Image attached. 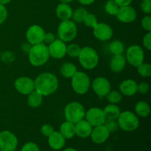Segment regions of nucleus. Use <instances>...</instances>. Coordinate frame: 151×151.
<instances>
[{"mask_svg": "<svg viewBox=\"0 0 151 151\" xmlns=\"http://www.w3.org/2000/svg\"><path fill=\"white\" fill-rule=\"evenodd\" d=\"M35 90L43 96H49L55 93L58 88V80L52 73L44 72L34 80Z\"/></svg>", "mask_w": 151, "mask_h": 151, "instance_id": "1", "label": "nucleus"}, {"mask_svg": "<svg viewBox=\"0 0 151 151\" xmlns=\"http://www.w3.org/2000/svg\"><path fill=\"white\" fill-rule=\"evenodd\" d=\"M29 61L33 66H41L45 64L50 58L48 47L44 42L31 46L28 52Z\"/></svg>", "mask_w": 151, "mask_h": 151, "instance_id": "2", "label": "nucleus"}, {"mask_svg": "<svg viewBox=\"0 0 151 151\" xmlns=\"http://www.w3.org/2000/svg\"><path fill=\"white\" fill-rule=\"evenodd\" d=\"M78 58L81 66L86 69H93L98 65V54L92 47H85L81 48Z\"/></svg>", "mask_w": 151, "mask_h": 151, "instance_id": "3", "label": "nucleus"}, {"mask_svg": "<svg viewBox=\"0 0 151 151\" xmlns=\"http://www.w3.org/2000/svg\"><path fill=\"white\" fill-rule=\"evenodd\" d=\"M86 111L83 106L78 102H72L66 106L64 109V116L66 120L73 124L85 118Z\"/></svg>", "mask_w": 151, "mask_h": 151, "instance_id": "4", "label": "nucleus"}, {"mask_svg": "<svg viewBox=\"0 0 151 151\" xmlns=\"http://www.w3.org/2000/svg\"><path fill=\"white\" fill-rule=\"evenodd\" d=\"M78 33L76 24L73 21H61L58 27V35L59 39L66 42H69L74 40Z\"/></svg>", "mask_w": 151, "mask_h": 151, "instance_id": "5", "label": "nucleus"}, {"mask_svg": "<svg viewBox=\"0 0 151 151\" xmlns=\"http://www.w3.org/2000/svg\"><path fill=\"white\" fill-rule=\"evenodd\" d=\"M116 120L119 128L125 131H134L139 125L138 116L129 111L121 112Z\"/></svg>", "mask_w": 151, "mask_h": 151, "instance_id": "6", "label": "nucleus"}, {"mask_svg": "<svg viewBox=\"0 0 151 151\" xmlns=\"http://www.w3.org/2000/svg\"><path fill=\"white\" fill-rule=\"evenodd\" d=\"M91 86V81L86 73L77 72L72 78V87L78 94H85Z\"/></svg>", "mask_w": 151, "mask_h": 151, "instance_id": "7", "label": "nucleus"}, {"mask_svg": "<svg viewBox=\"0 0 151 151\" xmlns=\"http://www.w3.org/2000/svg\"><path fill=\"white\" fill-rule=\"evenodd\" d=\"M125 58L130 65L137 67L144 62V51L140 46L131 45L127 50Z\"/></svg>", "mask_w": 151, "mask_h": 151, "instance_id": "8", "label": "nucleus"}, {"mask_svg": "<svg viewBox=\"0 0 151 151\" xmlns=\"http://www.w3.org/2000/svg\"><path fill=\"white\" fill-rule=\"evenodd\" d=\"M18 145V139L13 133L9 131L0 132V150L14 151Z\"/></svg>", "mask_w": 151, "mask_h": 151, "instance_id": "9", "label": "nucleus"}, {"mask_svg": "<svg viewBox=\"0 0 151 151\" xmlns=\"http://www.w3.org/2000/svg\"><path fill=\"white\" fill-rule=\"evenodd\" d=\"M85 118L86 120L92 127L103 125L106 120L103 109L97 107L91 108L86 111Z\"/></svg>", "mask_w": 151, "mask_h": 151, "instance_id": "10", "label": "nucleus"}, {"mask_svg": "<svg viewBox=\"0 0 151 151\" xmlns=\"http://www.w3.org/2000/svg\"><path fill=\"white\" fill-rule=\"evenodd\" d=\"M91 87L96 95L98 96L100 98L106 97L111 88V86L109 80L103 77L96 78L92 81Z\"/></svg>", "mask_w": 151, "mask_h": 151, "instance_id": "11", "label": "nucleus"}, {"mask_svg": "<svg viewBox=\"0 0 151 151\" xmlns=\"http://www.w3.org/2000/svg\"><path fill=\"white\" fill-rule=\"evenodd\" d=\"M45 31L39 25L34 24L29 27L26 32V38L30 45L41 44L44 42Z\"/></svg>", "mask_w": 151, "mask_h": 151, "instance_id": "12", "label": "nucleus"}, {"mask_svg": "<svg viewBox=\"0 0 151 151\" xmlns=\"http://www.w3.org/2000/svg\"><path fill=\"white\" fill-rule=\"evenodd\" d=\"M14 87L20 94L28 95L35 90V83L32 78L28 77H20L15 81Z\"/></svg>", "mask_w": 151, "mask_h": 151, "instance_id": "13", "label": "nucleus"}, {"mask_svg": "<svg viewBox=\"0 0 151 151\" xmlns=\"http://www.w3.org/2000/svg\"><path fill=\"white\" fill-rule=\"evenodd\" d=\"M93 33L97 40L101 41H106L110 40L113 35V29L111 27L106 23H97L93 28Z\"/></svg>", "mask_w": 151, "mask_h": 151, "instance_id": "14", "label": "nucleus"}, {"mask_svg": "<svg viewBox=\"0 0 151 151\" xmlns=\"http://www.w3.org/2000/svg\"><path fill=\"white\" fill-rule=\"evenodd\" d=\"M50 56L55 59H61L66 55V43L60 39H55L51 44H48Z\"/></svg>", "mask_w": 151, "mask_h": 151, "instance_id": "15", "label": "nucleus"}, {"mask_svg": "<svg viewBox=\"0 0 151 151\" xmlns=\"http://www.w3.org/2000/svg\"><path fill=\"white\" fill-rule=\"evenodd\" d=\"M118 20L122 23H131L137 19V11L130 5L119 7L116 15Z\"/></svg>", "mask_w": 151, "mask_h": 151, "instance_id": "16", "label": "nucleus"}, {"mask_svg": "<svg viewBox=\"0 0 151 151\" xmlns=\"http://www.w3.org/2000/svg\"><path fill=\"white\" fill-rule=\"evenodd\" d=\"M110 133L104 125L94 127L91 133V140L96 144L104 143L109 139Z\"/></svg>", "mask_w": 151, "mask_h": 151, "instance_id": "17", "label": "nucleus"}, {"mask_svg": "<svg viewBox=\"0 0 151 151\" xmlns=\"http://www.w3.org/2000/svg\"><path fill=\"white\" fill-rule=\"evenodd\" d=\"M119 91L128 97L134 95L137 93V83L132 79L125 80L119 85Z\"/></svg>", "mask_w": 151, "mask_h": 151, "instance_id": "18", "label": "nucleus"}, {"mask_svg": "<svg viewBox=\"0 0 151 151\" xmlns=\"http://www.w3.org/2000/svg\"><path fill=\"white\" fill-rule=\"evenodd\" d=\"M75 134L81 138L90 137L93 127L86 119H82L75 124Z\"/></svg>", "mask_w": 151, "mask_h": 151, "instance_id": "19", "label": "nucleus"}, {"mask_svg": "<svg viewBox=\"0 0 151 151\" xmlns=\"http://www.w3.org/2000/svg\"><path fill=\"white\" fill-rule=\"evenodd\" d=\"M65 142H66V139L61 135L60 132L54 131L51 135L48 137L49 145L54 150H58L63 148Z\"/></svg>", "mask_w": 151, "mask_h": 151, "instance_id": "20", "label": "nucleus"}, {"mask_svg": "<svg viewBox=\"0 0 151 151\" xmlns=\"http://www.w3.org/2000/svg\"><path fill=\"white\" fill-rule=\"evenodd\" d=\"M72 13H73V10L71 6L66 3L61 2L56 7V16L61 21L69 20L72 18Z\"/></svg>", "mask_w": 151, "mask_h": 151, "instance_id": "21", "label": "nucleus"}, {"mask_svg": "<svg viewBox=\"0 0 151 151\" xmlns=\"http://www.w3.org/2000/svg\"><path fill=\"white\" fill-rule=\"evenodd\" d=\"M126 58L123 55H113L110 60V66L112 72L115 73L122 72L126 65Z\"/></svg>", "mask_w": 151, "mask_h": 151, "instance_id": "22", "label": "nucleus"}, {"mask_svg": "<svg viewBox=\"0 0 151 151\" xmlns=\"http://www.w3.org/2000/svg\"><path fill=\"white\" fill-rule=\"evenodd\" d=\"M106 119H117L118 116L121 113L119 106L116 104L109 103L103 109Z\"/></svg>", "mask_w": 151, "mask_h": 151, "instance_id": "23", "label": "nucleus"}, {"mask_svg": "<svg viewBox=\"0 0 151 151\" xmlns=\"http://www.w3.org/2000/svg\"><path fill=\"white\" fill-rule=\"evenodd\" d=\"M43 97L44 96L40 94L36 90H34L32 92L28 94L27 104L29 107L32 109H36L41 106L43 102Z\"/></svg>", "mask_w": 151, "mask_h": 151, "instance_id": "24", "label": "nucleus"}, {"mask_svg": "<svg viewBox=\"0 0 151 151\" xmlns=\"http://www.w3.org/2000/svg\"><path fill=\"white\" fill-rule=\"evenodd\" d=\"M60 133L65 139H72L75 135V124L68 121L63 122L60 127Z\"/></svg>", "mask_w": 151, "mask_h": 151, "instance_id": "25", "label": "nucleus"}, {"mask_svg": "<svg viewBox=\"0 0 151 151\" xmlns=\"http://www.w3.org/2000/svg\"><path fill=\"white\" fill-rule=\"evenodd\" d=\"M77 72V66L71 62H66L60 68V75L66 78H72Z\"/></svg>", "mask_w": 151, "mask_h": 151, "instance_id": "26", "label": "nucleus"}, {"mask_svg": "<svg viewBox=\"0 0 151 151\" xmlns=\"http://www.w3.org/2000/svg\"><path fill=\"white\" fill-rule=\"evenodd\" d=\"M136 114L140 117H147L150 113V108L148 103L145 101H139L136 104Z\"/></svg>", "mask_w": 151, "mask_h": 151, "instance_id": "27", "label": "nucleus"}, {"mask_svg": "<svg viewBox=\"0 0 151 151\" xmlns=\"http://www.w3.org/2000/svg\"><path fill=\"white\" fill-rule=\"evenodd\" d=\"M109 50L113 55H122L125 50V46L119 40H114L109 44Z\"/></svg>", "mask_w": 151, "mask_h": 151, "instance_id": "28", "label": "nucleus"}, {"mask_svg": "<svg viewBox=\"0 0 151 151\" xmlns=\"http://www.w3.org/2000/svg\"><path fill=\"white\" fill-rule=\"evenodd\" d=\"M87 13H88V12L83 7H79V8L76 9L72 13V18L73 19V22L75 23H83Z\"/></svg>", "mask_w": 151, "mask_h": 151, "instance_id": "29", "label": "nucleus"}, {"mask_svg": "<svg viewBox=\"0 0 151 151\" xmlns=\"http://www.w3.org/2000/svg\"><path fill=\"white\" fill-rule=\"evenodd\" d=\"M106 97L109 103H111V104H117V103H119L122 100V94L119 91H114V90L111 91V90L108 93L107 95L106 96Z\"/></svg>", "mask_w": 151, "mask_h": 151, "instance_id": "30", "label": "nucleus"}, {"mask_svg": "<svg viewBox=\"0 0 151 151\" xmlns=\"http://www.w3.org/2000/svg\"><path fill=\"white\" fill-rule=\"evenodd\" d=\"M137 72L143 78H149L151 76V65L148 63H144L137 66Z\"/></svg>", "mask_w": 151, "mask_h": 151, "instance_id": "31", "label": "nucleus"}, {"mask_svg": "<svg viewBox=\"0 0 151 151\" xmlns=\"http://www.w3.org/2000/svg\"><path fill=\"white\" fill-rule=\"evenodd\" d=\"M119 8V5L114 0H109L105 4V10L106 13L111 16H116Z\"/></svg>", "mask_w": 151, "mask_h": 151, "instance_id": "32", "label": "nucleus"}, {"mask_svg": "<svg viewBox=\"0 0 151 151\" xmlns=\"http://www.w3.org/2000/svg\"><path fill=\"white\" fill-rule=\"evenodd\" d=\"M81 48L78 44H72L66 47V54L71 58H78L81 52Z\"/></svg>", "mask_w": 151, "mask_h": 151, "instance_id": "33", "label": "nucleus"}, {"mask_svg": "<svg viewBox=\"0 0 151 151\" xmlns=\"http://www.w3.org/2000/svg\"><path fill=\"white\" fill-rule=\"evenodd\" d=\"M83 23L84 24V25L88 27L94 28L96 25L98 23V21H97V17L94 14L92 13H87L86 16L84 19Z\"/></svg>", "mask_w": 151, "mask_h": 151, "instance_id": "34", "label": "nucleus"}, {"mask_svg": "<svg viewBox=\"0 0 151 151\" xmlns=\"http://www.w3.org/2000/svg\"><path fill=\"white\" fill-rule=\"evenodd\" d=\"M103 125L106 127V128H107L110 134L111 133L116 132L119 129V125H118L116 119H106Z\"/></svg>", "mask_w": 151, "mask_h": 151, "instance_id": "35", "label": "nucleus"}, {"mask_svg": "<svg viewBox=\"0 0 151 151\" xmlns=\"http://www.w3.org/2000/svg\"><path fill=\"white\" fill-rule=\"evenodd\" d=\"M150 90V85L146 82H141L137 84V92L141 94H145L148 93Z\"/></svg>", "mask_w": 151, "mask_h": 151, "instance_id": "36", "label": "nucleus"}, {"mask_svg": "<svg viewBox=\"0 0 151 151\" xmlns=\"http://www.w3.org/2000/svg\"><path fill=\"white\" fill-rule=\"evenodd\" d=\"M142 27L145 30L147 31V32H150L151 31V17L149 15L145 16L143 17L142 19Z\"/></svg>", "mask_w": 151, "mask_h": 151, "instance_id": "37", "label": "nucleus"}, {"mask_svg": "<svg viewBox=\"0 0 151 151\" xmlns=\"http://www.w3.org/2000/svg\"><path fill=\"white\" fill-rule=\"evenodd\" d=\"M41 132L45 137H48L49 136L51 135L54 132V128L50 124H44L42 125L41 128Z\"/></svg>", "mask_w": 151, "mask_h": 151, "instance_id": "38", "label": "nucleus"}, {"mask_svg": "<svg viewBox=\"0 0 151 151\" xmlns=\"http://www.w3.org/2000/svg\"><path fill=\"white\" fill-rule=\"evenodd\" d=\"M141 10L145 14H150L151 13V1L150 0H142L141 3Z\"/></svg>", "mask_w": 151, "mask_h": 151, "instance_id": "39", "label": "nucleus"}, {"mask_svg": "<svg viewBox=\"0 0 151 151\" xmlns=\"http://www.w3.org/2000/svg\"><path fill=\"white\" fill-rule=\"evenodd\" d=\"M21 151H40V149L35 143L27 142L22 147Z\"/></svg>", "mask_w": 151, "mask_h": 151, "instance_id": "40", "label": "nucleus"}, {"mask_svg": "<svg viewBox=\"0 0 151 151\" xmlns=\"http://www.w3.org/2000/svg\"><path fill=\"white\" fill-rule=\"evenodd\" d=\"M142 44H143V46H144L147 50L150 51L151 50V32H147V33L145 35L142 40Z\"/></svg>", "mask_w": 151, "mask_h": 151, "instance_id": "41", "label": "nucleus"}, {"mask_svg": "<svg viewBox=\"0 0 151 151\" xmlns=\"http://www.w3.org/2000/svg\"><path fill=\"white\" fill-rule=\"evenodd\" d=\"M7 17V10L5 6L0 4V24L4 23Z\"/></svg>", "mask_w": 151, "mask_h": 151, "instance_id": "42", "label": "nucleus"}, {"mask_svg": "<svg viewBox=\"0 0 151 151\" xmlns=\"http://www.w3.org/2000/svg\"><path fill=\"white\" fill-rule=\"evenodd\" d=\"M55 35L52 32H45L44 38V43L45 44H50L55 40Z\"/></svg>", "mask_w": 151, "mask_h": 151, "instance_id": "43", "label": "nucleus"}, {"mask_svg": "<svg viewBox=\"0 0 151 151\" xmlns=\"http://www.w3.org/2000/svg\"><path fill=\"white\" fill-rule=\"evenodd\" d=\"M114 1L119 5V7H122V6L130 5L133 0H114Z\"/></svg>", "mask_w": 151, "mask_h": 151, "instance_id": "44", "label": "nucleus"}, {"mask_svg": "<svg viewBox=\"0 0 151 151\" xmlns=\"http://www.w3.org/2000/svg\"><path fill=\"white\" fill-rule=\"evenodd\" d=\"M78 1L81 4H83V5H89V4L94 3L95 0H78Z\"/></svg>", "mask_w": 151, "mask_h": 151, "instance_id": "45", "label": "nucleus"}, {"mask_svg": "<svg viewBox=\"0 0 151 151\" xmlns=\"http://www.w3.org/2000/svg\"><path fill=\"white\" fill-rule=\"evenodd\" d=\"M11 1V0H0V4H3V5H5V4H8Z\"/></svg>", "mask_w": 151, "mask_h": 151, "instance_id": "46", "label": "nucleus"}, {"mask_svg": "<svg viewBox=\"0 0 151 151\" xmlns=\"http://www.w3.org/2000/svg\"><path fill=\"white\" fill-rule=\"evenodd\" d=\"M60 1H61L62 3H66V4H69V3L72 2L73 0H59Z\"/></svg>", "mask_w": 151, "mask_h": 151, "instance_id": "47", "label": "nucleus"}, {"mask_svg": "<svg viewBox=\"0 0 151 151\" xmlns=\"http://www.w3.org/2000/svg\"><path fill=\"white\" fill-rule=\"evenodd\" d=\"M63 151H78V150H75V149L74 148H72V147H69V148L65 149V150H63Z\"/></svg>", "mask_w": 151, "mask_h": 151, "instance_id": "48", "label": "nucleus"}, {"mask_svg": "<svg viewBox=\"0 0 151 151\" xmlns=\"http://www.w3.org/2000/svg\"><path fill=\"white\" fill-rule=\"evenodd\" d=\"M0 151H2V150H0Z\"/></svg>", "mask_w": 151, "mask_h": 151, "instance_id": "49", "label": "nucleus"}]
</instances>
